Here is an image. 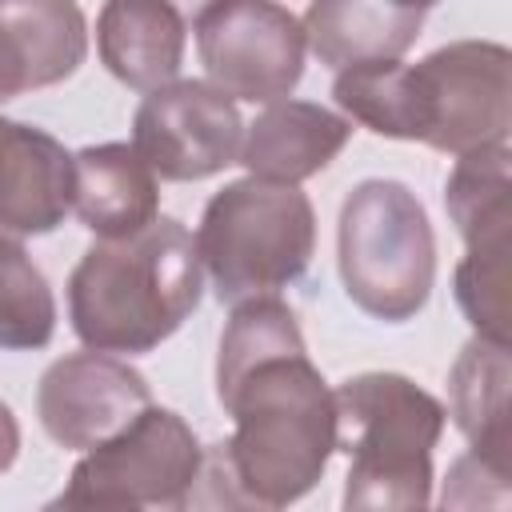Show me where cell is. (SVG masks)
I'll list each match as a JSON object with an SVG mask.
<instances>
[{"instance_id": "obj_1", "label": "cell", "mask_w": 512, "mask_h": 512, "mask_svg": "<svg viewBox=\"0 0 512 512\" xmlns=\"http://www.w3.org/2000/svg\"><path fill=\"white\" fill-rule=\"evenodd\" d=\"M508 48L460 40L420 64H364L336 76V104L392 140H424L440 152H484L508 136Z\"/></svg>"}, {"instance_id": "obj_2", "label": "cell", "mask_w": 512, "mask_h": 512, "mask_svg": "<svg viewBox=\"0 0 512 512\" xmlns=\"http://www.w3.org/2000/svg\"><path fill=\"white\" fill-rule=\"evenodd\" d=\"M232 436L216 460L256 512H284L320 480L336 448V400L304 348L264 356L216 388Z\"/></svg>"}, {"instance_id": "obj_3", "label": "cell", "mask_w": 512, "mask_h": 512, "mask_svg": "<svg viewBox=\"0 0 512 512\" xmlns=\"http://www.w3.org/2000/svg\"><path fill=\"white\" fill-rule=\"evenodd\" d=\"M196 240L176 220H152L128 240L84 252L68 280L72 328L92 352H148L200 304Z\"/></svg>"}, {"instance_id": "obj_4", "label": "cell", "mask_w": 512, "mask_h": 512, "mask_svg": "<svg viewBox=\"0 0 512 512\" xmlns=\"http://www.w3.org/2000/svg\"><path fill=\"white\" fill-rule=\"evenodd\" d=\"M336 444L348 456L344 512H424L444 408L396 372H364L336 392Z\"/></svg>"}, {"instance_id": "obj_5", "label": "cell", "mask_w": 512, "mask_h": 512, "mask_svg": "<svg viewBox=\"0 0 512 512\" xmlns=\"http://www.w3.org/2000/svg\"><path fill=\"white\" fill-rule=\"evenodd\" d=\"M316 248V216L300 188L236 180L216 192L196 232V256L232 308L292 284Z\"/></svg>"}, {"instance_id": "obj_6", "label": "cell", "mask_w": 512, "mask_h": 512, "mask_svg": "<svg viewBox=\"0 0 512 512\" xmlns=\"http://www.w3.org/2000/svg\"><path fill=\"white\" fill-rule=\"evenodd\" d=\"M436 240L400 180H364L340 208V280L356 308L400 324L428 304Z\"/></svg>"}, {"instance_id": "obj_7", "label": "cell", "mask_w": 512, "mask_h": 512, "mask_svg": "<svg viewBox=\"0 0 512 512\" xmlns=\"http://www.w3.org/2000/svg\"><path fill=\"white\" fill-rule=\"evenodd\" d=\"M304 24L268 0H224L196 12V52L228 100L276 104L304 72Z\"/></svg>"}, {"instance_id": "obj_8", "label": "cell", "mask_w": 512, "mask_h": 512, "mask_svg": "<svg viewBox=\"0 0 512 512\" xmlns=\"http://www.w3.org/2000/svg\"><path fill=\"white\" fill-rule=\"evenodd\" d=\"M244 124L236 104L204 80H172L144 96L132 120V148L164 180H204L240 156Z\"/></svg>"}, {"instance_id": "obj_9", "label": "cell", "mask_w": 512, "mask_h": 512, "mask_svg": "<svg viewBox=\"0 0 512 512\" xmlns=\"http://www.w3.org/2000/svg\"><path fill=\"white\" fill-rule=\"evenodd\" d=\"M200 444L192 428L168 408H144L112 440L96 444L72 472L100 480L148 512H188L200 472Z\"/></svg>"}, {"instance_id": "obj_10", "label": "cell", "mask_w": 512, "mask_h": 512, "mask_svg": "<svg viewBox=\"0 0 512 512\" xmlns=\"http://www.w3.org/2000/svg\"><path fill=\"white\" fill-rule=\"evenodd\" d=\"M144 408H152L144 376L104 352H76L56 360L40 376V392H36V412L44 432L60 448H80V452H92L96 444L112 440Z\"/></svg>"}, {"instance_id": "obj_11", "label": "cell", "mask_w": 512, "mask_h": 512, "mask_svg": "<svg viewBox=\"0 0 512 512\" xmlns=\"http://www.w3.org/2000/svg\"><path fill=\"white\" fill-rule=\"evenodd\" d=\"M72 208V156L40 128L0 120V236L52 232Z\"/></svg>"}, {"instance_id": "obj_12", "label": "cell", "mask_w": 512, "mask_h": 512, "mask_svg": "<svg viewBox=\"0 0 512 512\" xmlns=\"http://www.w3.org/2000/svg\"><path fill=\"white\" fill-rule=\"evenodd\" d=\"M348 136L352 124L344 116L308 100H276L248 124L240 164L252 172V180L296 188L300 180L328 168Z\"/></svg>"}, {"instance_id": "obj_13", "label": "cell", "mask_w": 512, "mask_h": 512, "mask_svg": "<svg viewBox=\"0 0 512 512\" xmlns=\"http://www.w3.org/2000/svg\"><path fill=\"white\" fill-rule=\"evenodd\" d=\"M84 60V16L76 4H0V104L72 76Z\"/></svg>"}, {"instance_id": "obj_14", "label": "cell", "mask_w": 512, "mask_h": 512, "mask_svg": "<svg viewBox=\"0 0 512 512\" xmlns=\"http://www.w3.org/2000/svg\"><path fill=\"white\" fill-rule=\"evenodd\" d=\"M156 176L128 144H100L72 156V208L104 240H128L156 220Z\"/></svg>"}, {"instance_id": "obj_15", "label": "cell", "mask_w": 512, "mask_h": 512, "mask_svg": "<svg viewBox=\"0 0 512 512\" xmlns=\"http://www.w3.org/2000/svg\"><path fill=\"white\" fill-rule=\"evenodd\" d=\"M100 56L116 80L128 88L156 92L172 84L184 56V20L172 4L156 0H116L96 24Z\"/></svg>"}, {"instance_id": "obj_16", "label": "cell", "mask_w": 512, "mask_h": 512, "mask_svg": "<svg viewBox=\"0 0 512 512\" xmlns=\"http://www.w3.org/2000/svg\"><path fill=\"white\" fill-rule=\"evenodd\" d=\"M304 44L328 68H364L396 60L424 24V8L412 4H312L304 12Z\"/></svg>"}, {"instance_id": "obj_17", "label": "cell", "mask_w": 512, "mask_h": 512, "mask_svg": "<svg viewBox=\"0 0 512 512\" xmlns=\"http://www.w3.org/2000/svg\"><path fill=\"white\" fill-rule=\"evenodd\" d=\"M452 412L472 452L508 472V348L472 340L452 368Z\"/></svg>"}, {"instance_id": "obj_18", "label": "cell", "mask_w": 512, "mask_h": 512, "mask_svg": "<svg viewBox=\"0 0 512 512\" xmlns=\"http://www.w3.org/2000/svg\"><path fill=\"white\" fill-rule=\"evenodd\" d=\"M508 148H484L456 160L448 180V216L468 248L504 244L512 232Z\"/></svg>"}, {"instance_id": "obj_19", "label": "cell", "mask_w": 512, "mask_h": 512, "mask_svg": "<svg viewBox=\"0 0 512 512\" xmlns=\"http://www.w3.org/2000/svg\"><path fill=\"white\" fill-rule=\"evenodd\" d=\"M56 328V304L48 280L20 248L0 236V348H44Z\"/></svg>"}, {"instance_id": "obj_20", "label": "cell", "mask_w": 512, "mask_h": 512, "mask_svg": "<svg viewBox=\"0 0 512 512\" xmlns=\"http://www.w3.org/2000/svg\"><path fill=\"white\" fill-rule=\"evenodd\" d=\"M512 240L468 248L456 268V300L476 328V340L508 348L512 320Z\"/></svg>"}, {"instance_id": "obj_21", "label": "cell", "mask_w": 512, "mask_h": 512, "mask_svg": "<svg viewBox=\"0 0 512 512\" xmlns=\"http://www.w3.org/2000/svg\"><path fill=\"white\" fill-rule=\"evenodd\" d=\"M292 348H304V336H300L288 304H280L276 296H260V300L240 304L232 312L224 336H220L216 388L228 384L232 376H240L248 364L276 356V352H292Z\"/></svg>"}, {"instance_id": "obj_22", "label": "cell", "mask_w": 512, "mask_h": 512, "mask_svg": "<svg viewBox=\"0 0 512 512\" xmlns=\"http://www.w3.org/2000/svg\"><path fill=\"white\" fill-rule=\"evenodd\" d=\"M444 512H508V472L476 452L456 460L444 488Z\"/></svg>"}, {"instance_id": "obj_23", "label": "cell", "mask_w": 512, "mask_h": 512, "mask_svg": "<svg viewBox=\"0 0 512 512\" xmlns=\"http://www.w3.org/2000/svg\"><path fill=\"white\" fill-rule=\"evenodd\" d=\"M44 512H148V508H140L136 500H128L124 492H116L100 480H88V476L72 472L68 488Z\"/></svg>"}, {"instance_id": "obj_24", "label": "cell", "mask_w": 512, "mask_h": 512, "mask_svg": "<svg viewBox=\"0 0 512 512\" xmlns=\"http://www.w3.org/2000/svg\"><path fill=\"white\" fill-rule=\"evenodd\" d=\"M20 452V428H16V416L8 412V404H0V472L12 468Z\"/></svg>"}]
</instances>
